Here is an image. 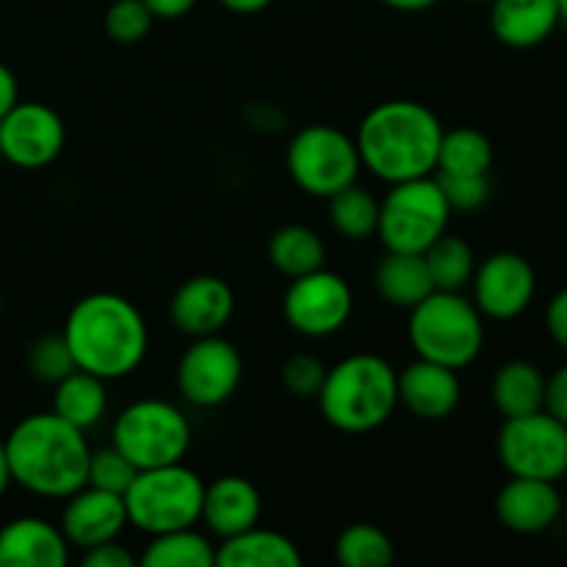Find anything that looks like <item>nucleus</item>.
I'll list each match as a JSON object with an SVG mask.
<instances>
[{"label": "nucleus", "instance_id": "nucleus-1", "mask_svg": "<svg viewBox=\"0 0 567 567\" xmlns=\"http://www.w3.org/2000/svg\"><path fill=\"white\" fill-rule=\"evenodd\" d=\"M61 336L78 369L105 382L133 374L150 349V330L142 310L127 297L111 291L78 299L66 313Z\"/></svg>", "mask_w": 567, "mask_h": 567}, {"label": "nucleus", "instance_id": "nucleus-2", "mask_svg": "<svg viewBox=\"0 0 567 567\" xmlns=\"http://www.w3.org/2000/svg\"><path fill=\"white\" fill-rule=\"evenodd\" d=\"M3 446L11 482L33 496L70 498L86 485L92 457L86 435L59 419L53 410L17 421Z\"/></svg>", "mask_w": 567, "mask_h": 567}, {"label": "nucleus", "instance_id": "nucleus-3", "mask_svg": "<svg viewBox=\"0 0 567 567\" xmlns=\"http://www.w3.org/2000/svg\"><path fill=\"white\" fill-rule=\"evenodd\" d=\"M443 125L435 111L415 100H385L363 116L358 153L363 169L385 183L435 175Z\"/></svg>", "mask_w": 567, "mask_h": 567}, {"label": "nucleus", "instance_id": "nucleus-4", "mask_svg": "<svg viewBox=\"0 0 567 567\" xmlns=\"http://www.w3.org/2000/svg\"><path fill=\"white\" fill-rule=\"evenodd\" d=\"M316 402L332 430L347 435L380 430L399 408L396 369L380 354H349L327 369Z\"/></svg>", "mask_w": 567, "mask_h": 567}, {"label": "nucleus", "instance_id": "nucleus-5", "mask_svg": "<svg viewBox=\"0 0 567 567\" xmlns=\"http://www.w3.org/2000/svg\"><path fill=\"white\" fill-rule=\"evenodd\" d=\"M485 316L463 291H432L410 308L408 338L419 358L460 371L485 347Z\"/></svg>", "mask_w": 567, "mask_h": 567}, {"label": "nucleus", "instance_id": "nucleus-6", "mask_svg": "<svg viewBox=\"0 0 567 567\" xmlns=\"http://www.w3.org/2000/svg\"><path fill=\"white\" fill-rule=\"evenodd\" d=\"M203 496L205 482L183 463L136 471L122 493L127 524L150 537L197 524L203 515Z\"/></svg>", "mask_w": 567, "mask_h": 567}, {"label": "nucleus", "instance_id": "nucleus-7", "mask_svg": "<svg viewBox=\"0 0 567 567\" xmlns=\"http://www.w3.org/2000/svg\"><path fill=\"white\" fill-rule=\"evenodd\" d=\"M449 216L452 208L435 175L391 183V192L380 203L377 236L388 252L424 255L446 233Z\"/></svg>", "mask_w": 567, "mask_h": 567}, {"label": "nucleus", "instance_id": "nucleus-8", "mask_svg": "<svg viewBox=\"0 0 567 567\" xmlns=\"http://www.w3.org/2000/svg\"><path fill=\"white\" fill-rule=\"evenodd\" d=\"M111 446L120 449L138 471L183 463L192 449V424L172 402L138 399L116 415Z\"/></svg>", "mask_w": 567, "mask_h": 567}, {"label": "nucleus", "instance_id": "nucleus-9", "mask_svg": "<svg viewBox=\"0 0 567 567\" xmlns=\"http://www.w3.org/2000/svg\"><path fill=\"white\" fill-rule=\"evenodd\" d=\"M286 166L291 181L305 194L330 199L341 188L358 183L360 161L354 136L336 125H308L293 133L286 150Z\"/></svg>", "mask_w": 567, "mask_h": 567}, {"label": "nucleus", "instance_id": "nucleus-10", "mask_svg": "<svg viewBox=\"0 0 567 567\" xmlns=\"http://www.w3.org/2000/svg\"><path fill=\"white\" fill-rule=\"evenodd\" d=\"M498 460L513 476L557 482L567 474V424L548 410L504 419Z\"/></svg>", "mask_w": 567, "mask_h": 567}, {"label": "nucleus", "instance_id": "nucleus-11", "mask_svg": "<svg viewBox=\"0 0 567 567\" xmlns=\"http://www.w3.org/2000/svg\"><path fill=\"white\" fill-rule=\"evenodd\" d=\"M354 297L349 282L324 266L293 277L282 297V316L293 332L305 338H327L343 330L352 316Z\"/></svg>", "mask_w": 567, "mask_h": 567}, {"label": "nucleus", "instance_id": "nucleus-12", "mask_svg": "<svg viewBox=\"0 0 567 567\" xmlns=\"http://www.w3.org/2000/svg\"><path fill=\"white\" fill-rule=\"evenodd\" d=\"M241 377L244 360L227 338H194L177 363V391L192 408L210 410L233 399Z\"/></svg>", "mask_w": 567, "mask_h": 567}, {"label": "nucleus", "instance_id": "nucleus-13", "mask_svg": "<svg viewBox=\"0 0 567 567\" xmlns=\"http://www.w3.org/2000/svg\"><path fill=\"white\" fill-rule=\"evenodd\" d=\"M66 142L64 120L50 105L17 100L0 120V155L17 169H42L53 164Z\"/></svg>", "mask_w": 567, "mask_h": 567}, {"label": "nucleus", "instance_id": "nucleus-14", "mask_svg": "<svg viewBox=\"0 0 567 567\" xmlns=\"http://www.w3.org/2000/svg\"><path fill=\"white\" fill-rule=\"evenodd\" d=\"M474 305L485 319H518L535 299L537 277L529 260L518 252H493L471 277Z\"/></svg>", "mask_w": 567, "mask_h": 567}, {"label": "nucleus", "instance_id": "nucleus-15", "mask_svg": "<svg viewBox=\"0 0 567 567\" xmlns=\"http://www.w3.org/2000/svg\"><path fill=\"white\" fill-rule=\"evenodd\" d=\"M236 313V297L230 282L216 275L188 277L169 302V319L183 336H219Z\"/></svg>", "mask_w": 567, "mask_h": 567}, {"label": "nucleus", "instance_id": "nucleus-16", "mask_svg": "<svg viewBox=\"0 0 567 567\" xmlns=\"http://www.w3.org/2000/svg\"><path fill=\"white\" fill-rule=\"evenodd\" d=\"M64 502L61 532H64L70 548L86 551V548L100 546V543L116 540L127 526L125 498L120 493L83 485L81 491H75Z\"/></svg>", "mask_w": 567, "mask_h": 567}, {"label": "nucleus", "instance_id": "nucleus-17", "mask_svg": "<svg viewBox=\"0 0 567 567\" xmlns=\"http://www.w3.org/2000/svg\"><path fill=\"white\" fill-rule=\"evenodd\" d=\"M396 380L399 404H404L415 419H449L457 410L460 399H463V385H460L457 371L424 358L413 360L402 371H396Z\"/></svg>", "mask_w": 567, "mask_h": 567}, {"label": "nucleus", "instance_id": "nucleus-18", "mask_svg": "<svg viewBox=\"0 0 567 567\" xmlns=\"http://www.w3.org/2000/svg\"><path fill=\"white\" fill-rule=\"evenodd\" d=\"M563 496L557 485L529 476H513L496 496V515L504 529L515 535H537L557 524Z\"/></svg>", "mask_w": 567, "mask_h": 567}, {"label": "nucleus", "instance_id": "nucleus-19", "mask_svg": "<svg viewBox=\"0 0 567 567\" xmlns=\"http://www.w3.org/2000/svg\"><path fill=\"white\" fill-rule=\"evenodd\" d=\"M70 543L61 526L37 515H22L0 529V565L3 567H64Z\"/></svg>", "mask_w": 567, "mask_h": 567}, {"label": "nucleus", "instance_id": "nucleus-20", "mask_svg": "<svg viewBox=\"0 0 567 567\" xmlns=\"http://www.w3.org/2000/svg\"><path fill=\"white\" fill-rule=\"evenodd\" d=\"M260 513H264L260 491L244 476H221L214 485H205L199 520L219 540L252 529L255 524H260Z\"/></svg>", "mask_w": 567, "mask_h": 567}, {"label": "nucleus", "instance_id": "nucleus-21", "mask_svg": "<svg viewBox=\"0 0 567 567\" xmlns=\"http://www.w3.org/2000/svg\"><path fill=\"white\" fill-rule=\"evenodd\" d=\"M557 25V0H493L491 3V31L507 48H537L551 37Z\"/></svg>", "mask_w": 567, "mask_h": 567}, {"label": "nucleus", "instance_id": "nucleus-22", "mask_svg": "<svg viewBox=\"0 0 567 567\" xmlns=\"http://www.w3.org/2000/svg\"><path fill=\"white\" fill-rule=\"evenodd\" d=\"M216 565L221 567H299L302 554L291 537L280 532L260 529L255 524L252 529H244L238 535L221 540L216 548Z\"/></svg>", "mask_w": 567, "mask_h": 567}, {"label": "nucleus", "instance_id": "nucleus-23", "mask_svg": "<svg viewBox=\"0 0 567 567\" xmlns=\"http://www.w3.org/2000/svg\"><path fill=\"white\" fill-rule=\"evenodd\" d=\"M374 286L382 302L402 310L415 308L421 299L435 291L424 255L413 252H388L377 266Z\"/></svg>", "mask_w": 567, "mask_h": 567}, {"label": "nucleus", "instance_id": "nucleus-24", "mask_svg": "<svg viewBox=\"0 0 567 567\" xmlns=\"http://www.w3.org/2000/svg\"><path fill=\"white\" fill-rule=\"evenodd\" d=\"M105 410H109L105 380L89 371L75 369L53 385V413L75 430L86 432L97 426L105 419Z\"/></svg>", "mask_w": 567, "mask_h": 567}, {"label": "nucleus", "instance_id": "nucleus-25", "mask_svg": "<svg viewBox=\"0 0 567 567\" xmlns=\"http://www.w3.org/2000/svg\"><path fill=\"white\" fill-rule=\"evenodd\" d=\"M491 396L502 419L537 413L546 404V377L540 374L535 363L509 360L493 377Z\"/></svg>", "mask_w": 567, "mask_h": 567}, {"label": "nucleus", "instance_id": "nucleus-26", "mask_svg": "<svg viewBox=\"0 0 567 567\" xmlns=\"http://www.w3.org/2000/svg\"><path fill=\"white\" fill-rule=\"evenodd\" d=\"M324 258L327 247L313 227L286 225L280 227V230H275V236H271L269 241L271 266H275L282 277H288V280L321 269V266H324Z\"/></svg>", "mask_w": 567, "mask_h": 567}, {"label": "nucleus", "instance_id": "nucleus-27", "mask_svg": "<svg viewBox=\"0 0 567 567\" xmlns=\"http://www.w3.org/2000/svg\"><path fill=\"white\" fill-rule=\"evenodd\" d=\"M144 567H210L216 565V548L194 526L153 535L138 557Z\"/></svg>", "mask_w": 567, "mask_h": 567}, {"label": "nucleus", "instance_id": "nucleus-28", "mask_svg": "<svg viewBox=\"0 0 567 567\" xmlns=\"http://www.w3.org/2000/svg\"><path fill=\"white\" fill-rule=\"evenodd\" d=\"M493 166V144L476 127L443 131L437 153V175H487Z\"/></svg>", "mask_w": 567, "mask_h": 567}, {"label": "nucleus", "instance_id": "nucleus-29", "mask_svg": "<svg viewBox=\"0 0 567 567\" xmlns=\"http://www.w3.org/2000/svg\"><path fill=\"white\" fill-rule=\"evenodd\" d=\"M424 260L435 291H463L465 286H471V277L476 271L474 249L460 236H449V233L426 247Z\"/></svg>", "mask_w": 567, "mask_h": 567}, {"label": "nucleus", "instance_id": "nucleus-30", "mask_svg": "<svg viewBox=\"0 0 567 567\" xmlns=\"http://www.w3.org/2000/svg\"><path fill=\"white\" fill-rule=\"evenodd\" d=\"M330 221L349 241H365V238L377 236L380 199L369 188L352 183L330 197Z\"/></svg>", "mask_w": 567, "mask_h": 567}, {"label": "nucleus", "instance_id": "nucleus-31", "mask_svg": "<svg viewBox=\"0 0 567 567\" xmlns=\"http://www.w3.org/2000/svg\"><path fill=\"white\" fill-rule=\"evenodd\" d=\"M393 557L391 537L374 524L347 526L336 540V559L343 567H388Z\"/></svg>", "mask_w": 567, "mask_h": 567}, {"label": "nucleus", "instance_id": "nucleus-32", "mask_svg": "<svg viewBox=\"0 0 567 567\" xmlns=\"http://www.w3.org/2000/svg\"><path fill=\"white\" fill-rule=\"evenodd\" d=\"M25 365L31 371L33 380L48 382V385H55V382L64 380L66 374L78 369L75 358H72L70 347H66L64 336H42L28 347Z\"/></svg>", "mask_w": 567, "mask_h": 567}, {"label": "nucleus", "instance_id": "nucleus-33", "mask_svg": "<svg viewBox=\"0 0 567 567\" xmlns=\"http://www.w3.org/2000/svg\"><path fill=\"white\" fill-rule=\"evenodd\" d=\"M153 11L144 0H114L105 11V33L120 44H136L153 28Z\"/></svg>", "mask_w": 567, "mask_h": 567}, {"label": "nucleus", "instance_id": "nucleus-34", "mask_svg": "<svg viewBox=\"0 0 567 567\" xmlns=\"http://www.w3.org/2000/svg\"><path fill=\"white\" fill-rule=\"evenodd\" d=\"M136 465L125 457L116 446L109 449H97L89 457V474H86V485L100 487V491L109 493H125L127 485L136 476Z\"/></svg>", "mask_w": 567, "mask_h": 567}, {"label": "nucleus", "instance_id": "nucleus-35", "mask_svg": "<svg viewBox=\"0 0 567 567\" xmlns=\"http://www.w3.org/2000/svg\"><path fill=\"white\" fill-rule=\"evenodd\" d=\"M324 377H327V365L321 363L316 354H308V352L291 354L280 369V380L282 385H286V391L299 399L319 396L321 385H324Z\"/></svg>", "mask_w": 567, "mask_h": 567}, {"label": "nucleus", "instance_id": "nucleus-36", "mask_svg": "<svg viewBox=\"0 0 567 567\" xmlns=\"http://www.w3.org/2000/svg\"><path fill=\"white\" fill-rule=\"evenodd\" d=\"M441 183L443 194L449 199V208L463 210V214H474V210L485 208L491 199V181L487 175H435Z\"/></svg>", "mask_w": 567, "mask_h": 567}, {"label": "nucleus", "instance_id": "nucleus-37", "mask_svg": "<svg viewBox=\"0 0 567 567\" xmlns=\"http://www.w3.org/2000/svg\"><path fill=\"white\" fill-rule=\"evenodd\" d=\"M81 565L86 567H136L138 559L127 551L122 543L109 540V543H100V546L86 548L81 554Z\"/></svg>", "mask_w": 567, "mask_h": 567}, {"label": "nucleus", "instance_id": "nucleus-38", "mask_svg": "<svg viewBox=\"0 0 567 567\" xmlns=\"http://www.w3.org/2000/svg\"><path fill=\"white\" fill-rule=\"evenodd\" d=\"M543 410H548L554 419L567 424V365H563L551 380H546V404H543Z\"/></svg>", "mask_w": 567, "mask_h": 567}, {"label": "nucleus", "instance_id": "nucleus-39", "mask_svg": "<svg viewBox=\"0 0 567 567\" xmlns=\"http://www.w3.org/2000/svg\"><path fill=\"white\" fill-rule=\"evenodd\" d=\"M546 327H548V332H551L554 341H557L559 347L567 352V288L565 291H559L557 297L548 302Z\"/></svg>", "mask_w": 567, "mask_h": 567}, {"label": "nucleus", "instance_id": "nucleus-40", "mask_svg": "<svg viewBox=\"0 0 567 567\" xmlns=\"http://www.w3.org/2000/svg\"><path fill=\"white\" fill-rule=\"evenodd\" d=\"M155 20H177L197 6V0H144Z\"/></svg>", "mask_w": 567, "mask_h": 567}, {"label": "nucleus", "instance_id": "nucleus-41", "mask_svg": "<svg viewBox=\"0 0 567 567\" xmlns=\"http://www.w3.org/2000/svg\"><path fill=\"white\" fill-rule=\"evenodd\" d=\"M17 100H20V83H17V75L0 61V120L9 114L11 105H14Z\"/></svg>", "mask_w": 567, "mask_h": 567}, {"label": "nucleus", "instance_id": "nucleus-42", "mask_svg": "<svg viewBox=\"0 0 567 567\" xmlns=\"http://www.w3.org/2000/svg\"><path fill=\"white\" fill-rule=\"evenodd\" d=\"M219 3L227 11H233V14H258V11H264L275 0H219Z\"/></svg>", "mask_w": 567, "mask_h": 567}, {"label": "nucleus", "instance_id": "nucleus-43", "mask_svg": "<svg viewBox=\"0 0 567 567\" xmlns=\"http://www.w3.org/2000/svg\"><path fill=\"white\" fill-rule=\"evenodd\" d=\"M380 3L388 6V9H393V11H404V14H415V11L432 9V6L441 3V0H380Z\"/></svg>", "mask_w": 567, "mask_h": 567}, {"label": "nucleus", "instance_id": "nucleus-44", "mask_svg": "<svg viewBox=\"0 0 567 567\" xmlns=\"http://www.w3.org/2000/svg\"><path fill=\"white\" fill-rule=\"evenodd\" d=\"M9 485H11V471H9V460H6V446L3 441H0V498L6 496Z\"/></svg>", "mask_w": 567, "mask_h": 567}, {"label": "nucleus", "instance_id": "nucleus-45", "mask_svg": "<svg viewBox=\"0 0 567 567\" xmlns=\"http://www.w3.org/2000/svg\"><path fill=\"white\" fill-rule=\"evenodd\" d=\"M557 9H559V22H567V0H557Z\"/></svg>", "mask_w": 567, "mask_h": 567}, {"label": "nucleus", "instance_id": "nucleus-46", "mask_svg": "<svg viewBox=\"0 0 567 567\" xmlns=\"http://www.w3.org/2000/svg\"><path fill=\"white\" fill-rule=\"evenodd\" d=\"M465 3H493V0H465Z\"/></svg>", "mask_w": 567, "mask_h": 567}, {"label": "nucleus", "instance_id": "nucleus-47", "mask_svg": "<svg viewBox=\"0 0 567 567\" xmlns=\"http://www.w3.org/2000/svg\"><path fill=\"white\" fill-rule=\"evenodd\" d=\"M3 308H6V299H3V293H0V313H3Z\"/></svg>", "mask_w": 567, "mask_h": 567}]
</instances>
